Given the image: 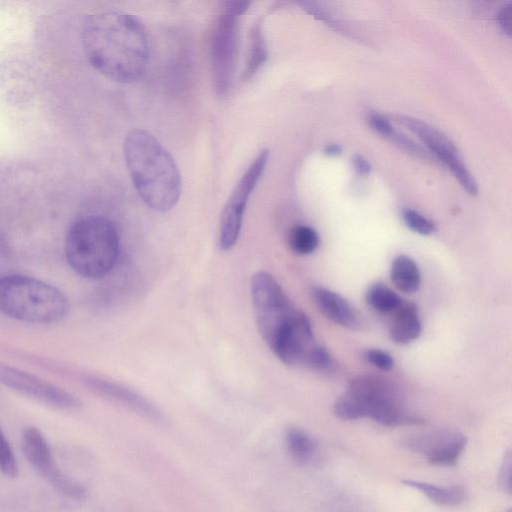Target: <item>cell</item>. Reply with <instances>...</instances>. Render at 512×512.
Here are the masks:
<instances>
[{
  "mask_svg": "<svg viewBox=\"0 0 512 512\" xmlns=\"http://www.w3.org/2000/svg\"><path fill=\"white\" fill-rule=\"evenodd\" d=\"M268 158V150H262L256 156L236 183L222 210L218 236V246L222 251L232 249L239 238L248 199L265 170Z\"/></svg>",
  "mask_w": 512,
  "mask_h": 512,
  "instance_id": "8",
  "label": "cell"
},
{
  "mask_svg": "<svg viewBox=\"0 0 512 512\" xmlns=\"http://www.w3.org/2000/svg\"><path fill=\"white\" fill-rule=\"evenodd\" d=\"M395 121L418 136L419 139L440 159L457 178L461 186L470 194L476 195V182L463 163L453 143L440 131L418 119L397 115Z\"/></svg>",
  "mask_w": 512,
  "mask_h": 512,
  "instance_id": "11",
  "label": "cell"
},
{
  "mask_svg": "<svg viewBox=\"0 0 512 512\" xmlns=\"http://www.w3.org/2000/svg\"><path fill=\"white\" fill-rule=\"evenodd\" d=\"M312 296L319 311L331 322L350 330L361 328L360 313L340 294L324 287H314Z\"/></svg>",
  "mask_w": 512,
  "mask_h": 512,
  "instance_id": "15",
  "label": "cell"
},
{
  "mask_svg": "<svg viewBox=\"0 0 512 512\" xmlns=\"http://www.w3.org/2000/svg\"><path fill=\"white\" fill-rule=\"evenodd\" d=\"M365 298L368 305L380 313H390L402 305L399 295L380 282L373 283L368 287Z\"/></svg>",
  "mask_w": 512,
  "mask_h": 512,
  "instance_id": "21",
  "label": "cell"
},
{
  "mask_svg": "<svg viewBox=\"0 0 512 512\" xmlns=\"http://www.w3.org/2000/svg\"><path fill=\"white\" fill-rule=\"evenodd\" d=\"M124 159L139 196L151 209H172L181 194L178 167L161 143L148 131L133 129L125 137Z\"/></svg>",
  "mask_w": 512,
  "mask_h": 512,
  "instance_id": "2",
  "label": "cell"
},
{
  "mask_svg": "<svg viewBox=\"0 0 512 512\" xmlns=\"http://www.w3.org/2000/svg\"><path fill=\"white\" fill-rule=\"evenodd\" d=\"M0 472L10 478L18 476L19 468L17 460L11 449V446L6 439L3 431L0 428Z\"/></svg>",
  "mask_w": 512,
  "mask_h": 512,
  "instance_id": "23",
  "label": "cell"
},
{
  "mask_svg": "<svg viewBox=\"0 0 512 512\" xmlns=\"http://www.w3.org/2000/svg\"><path fill=\"white\" fill-rule=\"evenodd\" d=\"M0 383L48 406L77 410L81 403L66 391L34 375L0 363Z\"/></svg>",
  "mask_w": 512,
  "mask_h": 512,
  "instance_id": "13",
  "label": "cell"
},
{
  "mask_svg": "<svg viewBox=\"0 0 512 512\" xmlns=\"http://www.w3.org/2000/svg\"><path fill=\"white\" fill-rule=\"evenodd\" d=\"M364 358L371 365L383 371L391 370L394 367L393 357L388 352L381 349H367L364 353Z\"/></svg>",
  "mask_w": 512,
  "mask_h": 512,
  "instance_id": "25",
  "label": "cell"
},
{
  "mask_svg": "<svg viewBox=\"0 0 512 512\" xmlns=\"http://www.w3.org/2000/svg\"><path fill=\"white\" fill-rule=\"evenodd\" d=\"M422 331L421 320L414 304H402L391 327V339L398 344H408L416 340Z\"/></svg>",
  "mask_w": 512,
  "mask_h": 512,
  "instance_id": "17",
  "label": "cell"
},
{
  "mask_svg": "<svg viewBox=\"0 0 512 512\" xmlns=\"http://www.w3.org/2000/svg\"><path fill=\"white\" fill-rule=\"evenodd\" d=\"M81 44L90 65L112 81L131 83L145 73L148 40L132 15L115 11L89 15L83 23Z\"/></svg>",
  "mask_w": 512,
  "mask_h": 512,
  "instance_id": "1",
  "label": "cell"
},
{
  "mask_svg": "<svg viewBox=\"0 0 512 512\" xmlns=\"http://www.w3.org/2000/svg\"><path fill=\"white\" fill-rule=\"evenodd\" d=\"M511 464H512L511 452L508 451L503 458V463L501 465L498 483H499L500 488L504 492L509 493V494L511 493V489H512L511 488Z\"/></svg>",
  "mask_w": 512,
  "mask_h": 512,
  "instance_id": "27",
  "label": "cell"
},
{
  "mask_svg": "<svg viewBox=\"0 0 512 512\" xmlns=\"http://www.w3.org/2000/svg\"><path fill=\"white\" fill-rule=\"evenodd\" d=\"M333 412L341 420L369 417L385 426L418 424L423 420L404 408L396 387L374 375L351 379L346 391L334 403Z\"/></svg>",
  "mask_w": 512,
  "mask_h": 512,
  "instance_id": "3",
  "label": "cell"
},
{
  "mask_svg": "<svg viewBox=\"0 0 512 512\" xmlns=\"http://www.w3.org/2000/svg\"><path fill=\"white\" fill-rule=\"evenodd\" d=\"M284 446L288 455L298 465L312 463L317 453V444L304 429L290 426L284 432Z\"/></svg>",
  "mask_w": 512,
  "mask_h": 512,
  "instance_id": "16",
  "label": "cell"
},
{
  "mask_svg": "<svg viewBox=\"0 0 512 512\" xmlns=\"http://www.w3.org/2000/svg\"><path fill=\"white\" fill-rule=\"evenodd\" d=\"M353 165L355 170L361 175H366L370 171L369 163L362 156H355L353 159Z\"/></svg>",
  "mask_w": 512,
  "mask_h": 512,
  "instance_id": "30",
  "label": "cell"
},
{
  "mask_svg": "<svg viewBox=\"0 0 512 512\" xmlns=\"http://www.w3.org/2000/svg\"><path fill=\"white\" fill-rule=\"evenodd\" d=\"M69 310L66 295L53 285L30 276L0 277V312L30 323H53Z\"/></svg>",
  "mask_w": 512,
  "mask_h": 512,
  "instance_id": "5",
  "label": "cell"
},
{
  "mask_svg": "<svg viewBox=\"0 0 512 512\" xmlns=\"http://www.w3.org/2000/svg\"><path fill=\"white\" fill-rule=\"evenodd\" d=\"M290 249L297 255L313 253L319 245L317 231L307 225H297L290 230L288 236Z\"/></svg>",
  "mask_w": 512,
  "mask_h": 512,
  "instance_id": "22",
  "label": "cell"
},
{
  "mask_svg": "<svg viewBox=\"0 0 512 512\" xmlns=\"http://www.w3.org/2000/svg\"><path fill=\"white\" fill-rule=\"evenodd\" d=\"M249 2L226 1L218 16L211 37V66L214 87L218 95L225 96L230 89L235 69L238 41V20Z\"/></svg>",
  "mask_w": 512,
  "mask_h": 512,
  "instance_id": "6",
  "label": "cell"
},
{
  "mask_svg": "<svg viewBox=\"0 0 512 512\" xmlns=\"http://www.w3.org/2000/svg\"><path fill=\"white\" fill-rule=\"evenodd\" d=\"M498 23L501 28V30L507 34L511 35V29H512V5L511 3H507L504 5L500 11L498 12Z\"/></svg>",
  "mask_w": 512,
  "mask_h": 512,
  "instance_id": "29",
  "label": "cell"
},
{
  "mask_svg": "<svg viewBox=\"0 0 512 512\" xmlns=\"http://www.w3.org/2000/svg\"><path fill=\"white\" fill-rule=\"evenodd\" d=\"M402 217L406 226L418 234L430 235L436 230L435 224L430 219L413 209H404Z\"/></svg>",
  "mask_w": 512,
  "mask_h": 512,
  "instance_id": "24",
  "label": "cell"
},
{
  "mask_svg": "<svg viewBox=\"0 0 512 512\" xmlns=\"http://www.w3.org/2000/svg\"><path fill=\"white\" fill-rule=\"evenodd\" d=\"M506 512H511V509H509V510H508V511H506Z\"/></svg>",
  "mask_w": 512,
  "mask_h": 512,
  "instance_id": "32",
  "label": "cell"
},
{
  "mask_svg": "<svg viewBox=\"0 0 512 512\" xmlns=\"http://www.w3.org/2000/svg\"><path fill=\"white\" fill-rule=\"evenodd\" d=\"M70 267L88 279L104 277L119 254V235L114 224L102 216H87L76 221L65 240Z\"/></svg>",
  "mask_w": 512,
  "mask_h": 512,
  "instance_id": "4",
  "label": "cell"
},
{
  "mask_svg": "<svg viewBox=\"0 0 512 512\" xmlns=\"http://www.w3.org/2000/svg\"><path fill=\"white\" fill-rule=\"evenodd\" d=\"M251 298L259 333L268 344L295 307L276 279L264 271L251 280Z\"/></svg>",
  "mask_w": 512,
  "mask_h": 512,
  "instance_id": "7",
  "label": "cell"
},
{
  "mask_svg": "<svg viewBox=\"0 0 512 512\" xmlns=\"http://www.w3.org/2000/svg\"><path fill=\"white\" fill-rule=\"evenodd\" d=\"M21 447L28 462L55 490L76 501L86 498V487L60 470L46 438L38 428L27 426L23 429Z\"/></svg>",
  "mask_w": 512,
  "mask_h": 512,
  "instance_id": "9",
  "label": "cell"
},
{
  "mask_svg": "<svg viewBox=\"0 0 512 512\" xmlns=\"http://www.w3.org/2000/svg\"><path fill=\"white\" fill-rule=\"evenodd\" d=\"M317 344L309 319L295 308L267 345L283 363L290 366H306Z\"/></svg>",
  "mask_w": 512,
  "mask_h": 512,
  "instance_id": "10",
  "label": "cell"
},
{
  "mask_svg": "<svg viewBox=\"0 0 512 512\" xmlns=\"http://www.w3.org/2000/svg\"><path fill=\"white\" fill-rule=\"evenodd\" d=\"M402 483L423 493L429 500L441 506H455L466 501L468 495L459 485L438 486L426 482L404 479Z\"/></svg>",
  "mask_w": 512,
  "mask_h": 512,
  "instance_id": "19",
  "label": "cell"
},
{
  "mask_svg": "<svg viewBox=\"0 0 512 512\" xmlns=\"http://www.w3.org/2000/svg\"><path fill=\"white\" fill-rule=\"evenodd\" d=\"M331 362V356L325 347L317 344L308 358L306 367L317 370H324L330 367Z\"/></svg>",
  "mask_w": 512,
  "mask_h": 512,
  "instance_id": "26",
  "label": "cell"
},
{
  "mask_svg": "<svg viewBox=\"0 0 512 512\" xmlns=\"http://www.w3.org/2000/svg\"><path fill=\"white\" fill-rule=\"evenodd\" d=\"M390 278L394 286L404 293L416 292L421 284V273L417 263L408 255H397L390 267Z\"/></svg>",
  "mask_w": 512,
  "mask_h": 512,
  "instance_id": "18",
  "label": "cell"
},
{
  "mask_svg": "<svg viewBox=\"0 0 512 512\" xmlns=\"http://www.w3.org/2000/svg\"><path fill=\"white\" fill-rule=\"evenodd\" d=\"M467 444L466 436L456 430L440 428L408 436L403 440L407 449L423 455L428 463L454 465Z\"/></svg>",
  "mask_w": 512,
  "mask_h": 512,
  "instance_id": "12",
  "label": "cell"
},
{
  "mask_svg": "<svg viewBox=\"0 0 512 512\" xmlns=\"http://www.w3.org/2000/svg\"><path fill=\"white\" fill-rule=\"evenodd\" d=\"M88 382L89 386L94 391L107 399L126 407L150 421L157 423L163 422V414L161 410L154 405V403L133 389L119 383L97 377L89 378Z\"/></svg>",
  "mask_w": 512,
  "mask_h": 512,
  "instance_id": "14",
  "label": "cell"
},
{
  "mask_svg": "<svg viewBox=\"0 0 512 512\" xmlns=\"http://www.w3.org/2000/svg\"><path fill=\"white\" fill-rule=\"evenodd\" d=\"M340 152H341V148H340V146H338L336 144H331L325 148V153L330 156L337 155Z\"/></svg>",
  "mask_w": 512,
  "mask_h": 512,
  "instance_id": "31",
  "label": "cell"
},
{
  "mask_svg": "<svg viewBox=\"0 0 512 512\" xmlns=\"http://www.w3.org/2000/svg\"><path fill=\"white\" fill-rule=\"evenodd\" d=\"M267 59V45L260 20L255 22L249 34L248 53L244 78L252 77Z\"/></svg>",
  "mask_w": 512,
  "mask_h": 512,
  "instance_id": "20",
  "label": "cell"
},
{
  "mask_svg": "<svg viewBox=\"0 0 512 512\" xmlns=\"http://www.w3.org/2000/svg\"><path fill=\"white\" fill-rule=\"evenodd\" d=\"M369 123L375 131L385 137H390L394 131L389 120L377 113H372L369 115Z\"/></svg>",
  "mask_w": 512,
  "mask_h": 512,
  "instance_id": "28",
  "label": "cell"
}]
</instances>
